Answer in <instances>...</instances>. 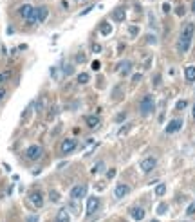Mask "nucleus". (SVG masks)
I'll list each match as a JSON object with an SVG mask.
<instances>
[{"label":"nucleus","mask_w":195,"mask_h":222,"mask_svg":"<svg viewBox=\"0 0 195 222\" xmlns=\"http://www.w3.org/2000/svg\"><path fill=\"white\" fill-rule=\"evenodd\" d=\"M29 201H31L33 206L42 208V206H43V195H42L40 191H33L31 195H29Z\"/></svg>","instance_id":"obj_8"},{"label":"nucleus","mask_w":195,"mask_h":222,"mask_svg":"<svg viewBox=\"0 0 195 222\" xmlns=\"http://www.w3.org/2000/svg\"><path fill=\"white\" fill-rule=\"evenodd\" d=\"M40 219H38V215H29L27 219H25V222H38Z\"/></svg>","instance_id":"obj_28"},{"label":"nucleus","mask_w":195,"mask_h":222,"mask_svg":"<svg viewBox=\"0 0 195 222\" xmlns=\"http://www.w3.org/2000/svg\"><path fill=\"white\" fill-rule=\"evenodd\" d=\"M163 11L164 13H168V11H170V6H168V4H163Z\"/></svg>","instance_id":"obj_40"},{"label":"nucleus","mask_w":195,"mask_h":222,"mask_svg":"<svg viewBox=\"0 0 195 222\" xmlns=\"http://www.w3.org/2000/svg\"><path fill=\"white\" fill-rule=\"evenodd\" d=\"M137 34V27L135 25H130V36H135Z\"/></svg>","instance_id":"obj_34"},{"label":"nucleus","mask_w":195,"mask_h":222,"mask_svg":"<svg viewBox=\"0 0 195 222\" xmlns=\"http://www.w3.org/2000/svg\"><path fill=\"white\" fill-rule=\"evenodd\" d=\"M116 71L119 74H123V76H128L130 71H132V62H128V60H125V62H119L117 67H116Z\"/></svg>","instance_id":"obj_7"},{"label":"nucleus","mask_w":195,"mask_h":222,"mask_svg":"<svg viewBox=\"0 0 195 222\" xmlns=\"http://www.w3.org/2000/svg\"><path fill=\"white\" fill-rule=\"evenodd\" d=\"M166 210H168V204H159V208H157V215H163L164 211H166Z\"/></svg>","instance_id":"obj_25"},{"label":"nucleus","mask_w":195,"mask_h":222,"mask_svg":"<svg viewBox=\"0 0 195 222\" xmlns=\"http://www.w3.org/2000/svg\"><path fill=\"white\" fill-rule=\"evenodd\" d=\"M92 69H94V71H98V69H100V62H98V60L92 62Z\"/></svg>","instance_id":"obj_36"},{"label":"nucleus","mask_w":195,"mask_h":222,"mask_svg":"<svg viewBox=\"0 0 195 222\" xmlns=\"http://www.w3.org/2000/svg\"><path fill=\"white\" fill-rule=\"evenodd\" d=\"M98 206H100V199H98V197H91V199L87 201V215H92V213L98 210Z\"/></svg>","instance_id":"obj_9"},{"label":"nucleus","mask_w":195,"mask_h":222,"mask_svg":"<svg viewBox=\"0 0 195 222\" xmlns=\"http://www.w3.org/2000/svg\"><path fill=\"white\" fill-rule=\"evenodd\" d=\"M87 125H89L91 128L98 127V125H100V117L98 116H87Z\"/></svg>","instance_id":"obj_19"},{"label":"nucleus","mask_w":195,"mask_h":222,"mask_svg":"<svg viewBox=\"0 0 195 222\" xmlns=\"http://www.w3.org/2000/svg\"><path fill=\"white\" fill-rule=\"evenodd\" d=\"M107 177H109V179H114V177H116V170L110 168L109 172H107Z\"/></svg>","instance_id":"obj_29"},{"label":"nucleus","mask_w":195,"mask_h":222,"mask_svg":"<svg viewBox=\"0 0 195 222\" xmlns=\"http://www.w3.org/2000/svg\"><path fill=\"white\" fill-rule=\"evenodd\" d=\"M123 119H126V114H125V112H121V114H117V117H116V121H123Z\"/></svg>","instance_id":"obj_33"},{"label":"nucleus","mask_w":195,"mask_h":222,"mask_svg":"<svg viewBox=\"0 0 195 222\" xmlns=\"http://www.w3.org/2000/svg\"><path fill=\"white\" fill-rule=\"evenodd\" d=\"M130 217H132L134 220H143L144 219V210L139 208V206H134V208H130Z\"/></svg>","instance_id":"obj_11"},{"label":"nucleus","mask_w":195,"mask_h":222,"mask_svg":"<svg viewBox=\"0 0 195 222\" xmlns=\"http://www.w3.org/2000/svg\"><path fill=\"white\" fill-rule=\"evenodd\" d=\"M193 117H195V105H193Z\"/></svg>","instance_id":"obj_43"},{"label":"nucleus","mask_w":195,"mask_h":222,"mask_svg":"<svg viewBox=\"0 0 195 222\" xmlns=\"http://www.w3.org/2000/svg\"><path fill=\"white\" fill-rule=\"evenodd\" d=\"M76 145H78V143H76L74 139H63L60 150H62V154H71V152L76 150Z\"/></svg>","instance_id":"obj_6"},{"label":"nucleus","mask_w":195,"mask_h":222,"mask_svg":"<svg viewBox=\"0 0 195 222\" xmlns=\"http://www.w3.org/2000/svg\"><path fill=\"white\" fill-rule=\"evenodd\" d=\"M192 13H195V0L192 2Z\"/></svg>","instance_id":"obj_42"},{"label":"nucleus","mask_w":195,"mask_h":222,"mask_svg":"<svg viewBox=\"0 0 195 222\" xmlns=\"http://www.w3.org/2000/svg\"><path fill=\"white\" fill-rule=\"evenodd\" d=\"M91 78H89V74L87 72H82V74H78V83L82 85V83H87Z\"/></svg>","instance_id":"obj_22"},{"label":"nucleus","mask_w":195,"mask_h":222,"mask_svg":"<svg viewBox=\"0 0 195 222\" xmlns=\"http://www.w3.org/2000/svg\"><path fill=\"white\" fill-rule=\"evenodd\" d=\"M193 33H195V24H186L184 27H183V33H181V36H184V38H190V40H192Z\"/></svg>","instance_id":"obj_15"},{"label":"nucleus","mask_w":195,"mask_h":222,"mask_svg":"<svg viewBox=\"0 0 195 222\" xmlns=\"http://www.w3.org/2000/svg\"><path fill=\"white\" fill-rule=\"evenodd\" d=\"M110 31H112V27H110V24H109V22H103L101 25H100V33L105 34V36H107V34H110Z\"/></svg>","instance_id":"obj_20"},{"label":"nucleus","mask_w":195,"mask_h":222,"mask_svg":"<svg viewBox=\"0 0 195 222\" xmlns=\"http://www.w3.org/2000/svg\"><path fill=\"white\" fill-rule=\"evenodd\" d=\"M85 195H87V186H85V184H78V186H74L71 190L72 199H83Z\"/></svg>","instance_id":"obj_5"},{"label":"nucleus","mask_w":195,"mask_h":222,"mask_svg":"<svg viewBox=\"0 0 195 222\" xmlns=\"http://www.w3.org/2000/svg\"><path fill=\"white\" fill-rule=\"evenodd\" d=\"M101 168H103V163H98V164H96V166L92 168V173H98V172H100Z\"/></svg>","instance_id":"obj_30"},{"label":"nucleus","mask_w":195,"mask_h":222,"mask_svg":"<svg viewBox=\"0 0 195 222\" xmlns=\"http://www.w3.org/2000/svg\"><path fill=\"white\" fill-rule=\"evenodd\" d=\"M11 78V71H4V72H0V83H4L6 80H9Z\"/></svg>","instance_id":"obj_24"},{"label":"nucleus","mask_w":195,"mask_h":222,"mask_svg":"<svg viewBox=\"0 0 195 222\" xmlns=\"http://www.w3.org/2000/svg\"><path fill=\"white\" fill-rule=\"evenodd\" d=\"M177 47H179V51H181V53H188V49L192 47V40H190V38H184V36H181V38H179V45H177Z\"/></svg>","instance_id":"obj_13"},{"label":"nucleus","mask_w":195,"mask_h":222,"mask_svg":"<svg viewBox=\"0 0 195 222\" xmlns=\"http://www.w3.org/2000/svg\"><path fill=\"white\" fill-rule=\"evenodd\" d=\"M175 13H177L179 16H184V7H183V6H179V7L175 9Z\"/></svg>","instance_id":"obj_31"},{"label":"nucleus","mask_w":195,"mask_h":222,"mask_svg":"<svg viewBox=\"0 0 195 222\" xmlns=\"http://www.w3.org/2000/svg\"><path fill=\"white\" fill-rule=\"evenodd\" d=\"M152 222H159V220H152Z\"/></svg>","instance_id":"obj_44"},{"label":"nucleus","mask_w":195,"mask_h":222,"mask_svg":"<svg viewBox=\"0 0 195 222\" xmlns=\"http://www.w3.org/2000/svg\"><path fill=\"white\" fill-rule=\"evenodd\" d=\"M146 42H154L155 43V36H148V38H146Z\"/></svg>","instance_id":"obj_41"},{"label":"nucleus","mask_w":195,"mask_h":222,"mask_svg":"<svg viewBox=\"0 0 195 222\" xmlns=\"http://www.w3.org/2000/svg\"><path fill=\"white\" fill-rule=\"evenodd\" d=\"M6 98V89H0V101Z\"/></svg>","instance_id":"obj_37"},{"label":"nucleus","mask_w":195,"mask_h":222,"mask_svg":"<svg viewBox=\"0 0 195 222\" xmlns=\"http://www.w3.org/2000/svg\"><path fill=\"white\" fill-rule=\"evenodd\" d=\"M164 193H166V186H164V184H159V186L155 188V195H157V197H163Z\"/></svg>","instance_id":"obj_23"},{"label":"nucleus","mask_w":195,"mask_h":222,"mask_svg":"<svg viewBox=\"0 0 195 222\" xmlns=\"http://www.w3.org/2000/svg\"><path fill=\"white\" fill-rule=\"evenodd\" d=\"M65 74H67V76L72 74V65H67V67H65Z\"/></svg>","instance_id":"obj_35"},{"label":"nucleus","mask_w":195,"mask_h":222,"mask_svg":"<svg viewBox=\"0 0 195 222\" xmlns=\"http://www.w3.org/2000/svg\"><path fill=\"white\" fill-rule=\"evenodd\" d=\"M186 215H195V202H192V204L188 206V210H186Z\"/></svg>","instance_id":"obj_27"},{"label":"nucleus","mask_w":195,"mask_h":222,"mask_svg":"<svg viewBox=\"0 0 195 222\" xmlns=\"http://www.w3.org/2000/svg\"><path fill=\"white\" fill-rule=\"evenodd\" d=\"M155 164H157V159L155 157H146V159H143V161L139 163V168L146 173V172H152V170L155 168Z\"/></svg>","instance_id":"obj_3"},{"label":"nucleus","mask_w":195,"mask_h":222,"mask_svg":"<svg viewBox=\"0 0 195 222\" xmlns=\"http://www.w3.org/2000/svg\"><path fill=\"white\" fill-rule=\"evenodd\" d=\"M154 107H155V103H154V98L150 94H146L139 101V112H141V116H148V114H152L154 112Z\"/></svg>","instance_id":"obj_1"},{"label":"nucleus","mask_w":195,"mask_h":222,"mask_svg":"<svg viewBox=\"0 0 195 222\" xmlns=\"http://www.w3.org/2000/svg\"><path fill=\"white\" fill-rule=\"evenodd\" d=\"M54 222H71V213L67 211L65 208H62L60 211L56 213V219H54Z\"/></svg>","instance_id":"obj_12"},{"label":"nucleus","mask_w":195,"mask_h":222,"mask_svg":"<svg viewBox=\"0 0 195 222\" xmlns=\"http://www.w3.org/2000/svg\"><path fill=\"white\" fill-rule=\"evenodd\" d=\"M33 11H34V7H33V6H29V4H24V6H20V9H18V15H20L22 18L25 20V18L31 15Z\"/></svg>","instance_id":"obj_14"},{"label":"nucleus","mask_w":195,"mask_h":222,"mask_svg":"<svg viewBox=\"0 0 195 222\" xmlns=\"http://www.w3.org/2000/svg\"><path fill=\"white\" fill-rule=\"evenodd\" d=\"M128 191H130V188H128L126 184H117V186L114 188V195H116V199H123Z\"/></svg>","instance_id":"obj_10"},{"label":"nucleus","mask_w":195,"mask_h":222,"mask_svg":"<svg viewBox=\"0 0 195 222\" xmlns=\"http://www.w3.org/2000/svg\"><path fill=\"white\" fill-rule=\"evenodd\" d=\"M139 80H141V74H135V76L132 78V81H134V83H135V81H139Z\"/></svg>","instance_id":"obj_38"},{"label":"nucleus","mask_w":195,"mask_h":222,"mask_svg":"<svg viewBox=\"0 0 195 222\" xmlns=\"http://www.w3.org/2000/svg\"><path fill=\"white\" fill-rule=\"evenodd\" d=\"M42 155V146L40 145H31V146L25 150V157L29 161H36V159Z\"/></svg>","instance_id":"obj_2"},{"label":"nucleus","mask_w":195,"mask_h":222,"mask_svg":"<svg viewBox=\"0 0 195 222\" xmlns=\"http://www.w3.org/2000/svg\"><path fill=\"white\" fill-rule=\"evenodd\" d=\"M76 62H85V56H83V54H78V58H76Z\"/></svg>","instance_id":"obj_39"},{"label":"nucleus","mask_w":195,"mask_h":222,"mask_svg":"<svg viewBox=\"0 0 195 222\" xmlns=\"http://www.w3.org/2000/svg\"><path fill=\"white\" fill-rule=\"evenodd\" d=\"M183 128V119H172L168 125H166V134H175V132H179Z\"/></svg>","instance_id":"obj_4"},{"label":"nucleus","mask_w":195,"mask_h":222,"mask_svg":"<svg viewBox=\"0 0 195 222\" xmlns=\"http://www.w3.org/2000/svg\"><path fill=\"white\" fill-rule=\"evenodd\" d=\"M49 199H51V202H58L60 201V193L56 190H51L49 191Z\"/></svg>","instance_id":"obj_21"},{"label":"nucleus","mask_w":195,"mask_h":222,"mask_svg":"<svg viewBox=\"0 0 195 222\" xmlns=\"http://www.w3.org/2000/svg\"><path fill=\"white\" fill-rule=\"evenodd\" d=\"M184 78H186V81H195V67H186Z\"/></svg>","instance_id":"obj_17"},{"label":"nucleus","mask_w":195,"mask_h":222,"mask_svg":"<svg viewBox=\"0 0 195 222\" xmlns=\"http://www.w3.org/2000/svg\"><path fill=\"white\" fill-rule=\"evenodd\" d=\"M186 105H188V101H186V99H181V101L175 105V108H177V110H183V108H186Z\"/></svg>","instance_id":"obj_26"},{"label":"nucleus","mask_w":195,"mask_h":222,"mask_svg":"<svg viewBox=\"0 0 195 222\" xmlns=\"http://www.w3.org/2000/svg\"><path fill=\"white\" fill-rule=\"evenodd\" d=\"M36 16H38V22L47 20V16H49V9H47L45 6H40V7H36Z\"/></svg>","instance_id":"obj_16"},{"label":"nucleus","mask_w":195,"mask_h":222,"mask_svg":"<svg viewBox=\"0 0 195 222\" xmlns=\"http://www.w3.org/2000/svg\"><path fill=\"white\" fill-rule=\"evenodd\" d=\"M112 18H114L116 22H121V20H123V18H125V9H123V7H117V9L114 11Z\"/></svg>","instance_id":"obj_18"},{"label":"nucleus","mask_w":195,"mask_h":222,"mask_svg":"<svg viewBox=\"0 0 195 222\" xmlns=\"http://www.w3.org/2000/svg\"><path fill=\"white\" fill-rule=\"evenodd\" d=\"M92 51H94V53H101V45H100V43H94Z\"/></svg>","instance_id":"obj_32"}]
</instances>
